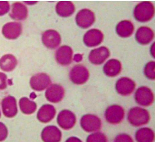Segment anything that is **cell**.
<instances>
[{
  "instance_id": "obj_1",
  "label": "cell",
  "mask_w": 155,
  "mask_h": 142,
  "mask_svg": "<svg viewBox=\"0 0 155 142\" xmlns=\"http://www.w3.org/2000/svg\"><path fill=\"white\" fill-rule=\"evenodd\" d=\"M133 14L137 21L140 22H147L154 17L155 8L150 2H142L136 6Z\"/></svg>"
},
{
  "instance_id": "obj_2",
  "label": "cell",
  "mask_w": 155,
  "mask_h": 142,
  "mask_svg": "<svg viewBox=\"0 0 155 142\" xmlns=\"http://www.w3.org/2000/svg\"><path fill=\"white\" fill-rule=\"evenodd\" d=\"M127 119L132 125L139 127L148 123L150 120V115L147 110L136 107L129 110L128 113Z\"/></svg>"
},
{
  "instance_id": "obj_3",
  "label": "cell",
  "mask_w": 155,
  "mask_h": 142,
  "mask_svg": "<svg viewBox=\"0 0 155 142\" xmlns=\"http://www.w3.org/2000/svg\"><path fill=\"white\" fill-rule=\"evenodd\" d=\"M89 70L84 66L78 64L70 72V79L73 83L81 85L85 83L89 77Z\"/></svg>"
},
{
  "instance_id": "obj_4",
  "label": "cell",
  "mask_w": 155,
  "mask_h": 142,
  "mask_svg": "<svg viewBox=\"0 0 155 142\" xmlns=\"http://www.w3.org/2000/svg\"><path fill=\"white\" fill-rule=\"evenodd\" d=\"M124 109L118 105H112L108 107L105 113V119L111 124H118L124 117Z\"/></svg>"
},
{
  "instance_id": "obj_5",
  "label": "cell",
  "mask_w": 155,
  "mask_h": 142,
  "mask_svg": "<svg viewBox=\"0 0 155 142\" xmlns=\"http://www.w3.org/2000/svg\"><path fill=\"white\" fill-rule=\"evenodd\" d=\"M81 126L87 132H94L101 129V121L100 118L92 114L83 116L81 120Z\"/></svg>"
},
{
  "instance_id": "obj_6",
  "label": "cell",
  "mask_w": 155,
  "mask_h": 142,
  "mask_svg": "<svg viewBox=\"0 0 155 142\" xmlns=\"http://www.w3.org/2000/svg\"><path fill=\"white\" fill-rule=\"evenodd\" d=\"M135 99L138 104L144 107L152 104L154 100V94L152 91L147 87H141L137 89Z\"/></svg>"
},
{
  "instance_id": "obj_7",
  "label": "cell",
  "mask_w": 155,
  "mask_h": 142,
  "mask_svg": "<svg viewBox=\"0 0 155 142\" xmlns=\"http://www.w3.org/2000/svg\"><path fill=\"white\" fill-rule=\"evenodd\" d=\"M96 20L94 13L87 8L82 9L77 13L76 22L77 25L82 29L90 27Z\"/></svg>"
},
{
  "instance_id": "obj_8",
  "label": "cell",
  "mask_w": 155,
  "mask_h": 142,
  "mask_svg": "<svg viewBox=\"0 0 155 142\" xmlns=\"http://www.w3.org/2000/svg\"><path fill=\"white\" fill-rule=\"evenodd\" d=\"M57 123L61 128L66 130L71 129L76 123V117L69 110H62L58 114Z\"/></svg>"
},
{
  "instance_id": "obj_9",
  "label": "cell",
  "mask_w": 155,
  "mask_h": 142,
  "mask_svg": "<svg viewBox=\"0 0 155 142\" xmlns=\"http://www.w3.org/2000/svg\"><path fill=\"white\" fill-rule=\"evenodd\" d=\"M51 82L49 75L45 73H40L35 74L31 78L30 85L34 90L41 91L47 88Z\"/></svg>"
},
{
  "instance_id": "obj_10",
  "label": "cell",
  "mask_w": 155,
  "mask_h": 142,
  "mask_svg": "<svg viewBox=\"0 0 155 142\" xmlns=\"http://www.w3.org/2000/svg\"><path fill=\"white\" fill-rule=\"evenodd\" d=\"M42 41L46 47L53 49L57 48L61 43V36L57 31L49 29L43 33Z\"/></svg>"
},
{
  "instance_id": "obj_11",
  "label": "cell",
  "mask_w": 155,
  "mask_h": 142,
  "mask_svg": "<svg viewBox=\"0 0 155 142\" xmlns=\"http://www.w3.org/2000/svg\"><path fill=\"white\" fill-rule=\"evenodd\" d=\"M134 81L127 77H122L116 82L115 88L118 93L122 96H128L135 88Z\"/></svg>"
},
{
  "instance_id": "obj_12",
  "label": "cell",
  "mask_w": 155,
  "mask_h": 142,
  "mask_svg": "<svg viewBox=\"0 0 155 142\" xmlns=\"http://www.w3.org/2000/svg\"><path fill=\"white\" fill-rule=\"evenodd\" d=\"M64 94L65 90L61 85L52 84L46 91L45 97L47 100L50 102L57 103L62 100Z\"/></svg>"
},
{
  "instance_id": "obj_13",
  "label": "cell",
  "mask_w": 155,
  "mask_h": 142,
  "mask_svg": "<svg viewBox=\"0 0 155 142\" xmlns=\"http://www.w3.org/2000/svg\"><path fill=\"white\" fill-rule=\"evenodd\" d=\"M104 39V34L97 29H91L87 31L84 36V44L88 47H94L100 45Z\"/></svg>"
},
{
  "instance_id": "obj_14",
  "label": "cell",
  "mask_w": 155,
  "mask_h": 142,
  "mask_svg": "<svg viewBox=\"0 0 155 142\" xmlns=\"http://www.w3.org/2000/svg\"><path fill=\"white\" fill-rule=\"evenodd\" d=\"M110 56V50L107 47L101 46L91 50L89 54L91 63L95 65H100L104 62Z\"/></svg>"
},
{
  "instance_id": "obj_15",
  "label": "cell",
  "mask_w": 155,
  "mask_h": 142,
  "mask_svg": "<svg viewBox=\"0 0 155 142\" xmlns=\"http://www.w3.org/2000/svg\"><path fill=\"white\" fill-rule=\"evenodd\" d=\"M73 50L70 46H63L57 49L56 52V60L61 66L69 65L72 61Z\"/></svg>"
},
{
  "instance_id": "obj_16",
  "label": "cell",
  "mask_w": 155,
  "mask_h": 142,
  "mask_svg": "<svg viewBox=\"0 0 155 142\" xmlns=\"http://www.w3.org/2000/svg\"><path fill=\"white\" fill-rule=\"evenodd\" d=\"M22 32V25L19 22H10L3 26L2 33L8 39L18 38Z\"/></svg>"
},
{
  "instance_id": "obj_17",
  "label": "cell",
  "mask_w": 155,
  "mask_h": 142,
  "mask_svg": "<svg viewBox=\"0 0 155 142\" xmlns=\"http://www.w3.org/2000/svg\"><path fill=\"white\" fill-rule=\"evenodd\" d=\"M2 107L3 114L8 118H13L18 113L17 101L13 96H7L3 99Z\"/></svg>"
},
{
  "instance_id": "obj_18",
  "label": "cell",
  "mask_w": 155,
  "mask_h": 142,
  "mask_svg": "<svg viewBox=\"0 0 155 142\" xmlns=\"http://www.w3.org/2000/svg\"><path fill=\"white\" fill-rule=\"evenodd\" d=\"M61 138V131L55 126H48L45 127L41 133L42 139L44 142H60Z\"/></svg>"
},
{
  "instance_id": "obj_19",
  "label": "cell",
  "mask_w": 155,
  "mask_h": 142,
  "mask_svg": "<svg viewBox=\"0 0 155 142\" xmlns=\"http://www.w3.org/2000/svg\"><path fill=\"white\" fill-rule=\"evenodd\" d=\"M56 109L54 106L50 104L44 105L38 112L37 117L38 120L43 123L51 121L55 117Z\"/></svg>"
},
{
  "instance_id": "obj_20",
  "label": "cell",
  "mask_w": 155,
  "mask_h": 142,
  "mask_svg": "<svg viewBox=\"0 0 155 142\" xmlns=\"http://www.w3.org/2000/svg\"><path fill=\"white\" fill-rule=\"evenodd\" d=\"M154 33L152 29L147 27H141L139 28L136 33L135 38L138 43L141 45H148L154 39Z\"/></svg>"
},
{
  "instance_id": "obj_21",
  "label": "cell",
  "mask_w": 155,
  "mask_h": 142,
  "mask_svg": "<svg viewBox=\"0 0 155 142\" xmlns=\"http://www.w3.org/2000/svg\"><path fill=\"white\" fill-rule=\"evenodd\" d=\"M10 17L14 20L22 21L26 19L28 15V10L26 6L19 2L14 3L12 7Z\"/></svg>"
},
{
  "instance_id": "obj_22",
  "label": "cell",
  "mask_w": 155,
  "mask_h": 142,
  "mask_svg": "<svg viewBox=\"0 0 155 142\" xmlns=\"http://www.w3.org/2000/svg\"><path fill=\"white\" fill-rule=\"evenodd\" d=\"M121 63L119 60L112 59L107 61L104 64L103 70L105 75L109 77H114L120 73L121 71Z\"/></svg>"
},
{
  "instance_id": "obj_23",
  "label": "cell",
  "mask_w": 155,
  "mask_h": 142,
  "mask_svg": "<svg viewBox=\"0 0 155 142\" xmlns=\"http://www.w3.org/2000/svg\"><path fill=\"white\" fill-rule=\"evenodd\" d=\"M56 11L60 17H70L75 12V7L71 2L60 1L56 6Z\"/></svg>"
},
{
  "instance_id": "obj_24",
  "label": "cell",
  "mask_w": 155,
  "mask_h": 142,
  "mask_svg": "<svg viewBox=\"0 0 155 142\" xmlns=\"http://www.w3.org/2000/svg\"><path fill=\"white\" fill-rule=\"evenodd\" d=\"M134 27L131 22L128 20L121 21L116 26V31L119 36L128 38L133 34Z\"/></svg>"
},
{
  "instance_id": "obj_25",
  "label": "cell",
  "mask_w": 155,
  "mask_h": 142,
  "mask_svg": "<svg viewBox=\"0 0 155 142\" xmlns=\"http://www.w3.org/2000/svg\"><path fill=\"white\" fill-rule=\"evenodd\" d=\"M17 65V59L12 54H6L0 59V68L3 71H13Z\"/></svg>"
},
{
  "instance_id": "obj_26",
  "label": "cell",
  "mask_w": 155,
  "mask_h": 142,
  "mask_svg": "<svg viewBox=\"0 0 155 142\" xmlns=\"http://www.w3.org/2000/svg\"><path fill=\"white\" fill-rule=\"evenodd\" d=\"M135 138L137 142H152L155 139V134L151 129L142 128L136 133Z\"/></svg>"
},
{
  "instance_id": "obj_27",
  "label": "cell",
  "mask_w": 155,
  "mask_h": 142,
  "mask_svg": "<svg viewBox=\"0 0 155 142\" xmlns=\"http://www.w3.org/2000/svg\"><path fill=\"white\" fill-rule=\"evenodd\" d=\"M19 105L21 111L25 114H31L35 113L37 108L36 103L26 97L21 98L19 100Z\"/></svg>"
},
{
  "instance_id": "obj_28",
  "label": "cell",
  "mask_w": 155,
  "mask_h": 142,
  "mask_svg": "<svg viewBox=\"0 0 155 142\" xmlns=\"http://www.w3.org/2000/svg\"><path fill=\"white\" fill-rule=\"evenodd\" d=\"M155 61H150L146 65L144 69V73L146 76L150 80L155 79Z\"/></svg>"
},
{
  "instance_id": "obj_29",
  "label": "cell",
  "mask_w": 155,
  "mask_h": 142,
  "mask_svg": "<svg viewBox=\"0 0 155 142\" xmlns=\"http://www.w3.org/2000/svg\"><path fill=\"white\" fill-rule=\"evenodd\" d=\"M87 141L89 142H107V139L106 136L101 133L97 132L91 134L87 138Z\"/></svg>"
},
{
  "instance_id": "obj_30",
  "label": "cell",
  "mask_w": 155,
  "mask_h": 142,
  "mask_svg": "<svg viewBox=\"0 0 155 142\" xmlns=\"http://www.w3.org/2000/svg\"><path fill=\"white\" fill-rule=\"evenodd\" d=\"M10 10V4L8 2L0 1V16L4 15Z\"/></svg>"
},
{
  "instance_id": "obj_31",
  "label": "cell",
  "mask_w": 155,
  "mask_h": 142,
  "mask_svg": "<svg viewBox=\"0 0 155 142\" xmlns=\"http://www.w3.org/2000/svg\"><path fill=\"white\" fill-rule=\"evenodd\" d=\"M8 135V131L7 127L3 123L0 122V141L6 139Z\"/></svg>"
},
{
  "instance_id": "obj_32",
  "label": "cell",
  "mask_w": 155,
  "mask_h": 142,
  "mask_svg": "<svg viewBox=\"0 0 155 142\" xmlns=\"http://www.w3.org/2000/svg\"><path fill=\"white\" fill-rule=\"evenodd\" d=\"M115 142H133L132 138L127 134H120L115 138Z\"/></svg>"
},
{
  "instance_id": "obj_33",
  "label": "cell",
  "mask_w": 155,
  "mask_h": 142,
  "mask_svg": "<svg viewBox=\"0 0 155 142\" xmlns=\"http://www.w3.org/2000/svg\"><path fill=\"white\" fill-rule=\"evenodd\" d=\"M7 76L4 73H0V90L7 88Z\"/></svg>"
},
{
  "instance_id": "obj_34",
  "label": "cell",
  "mask_w": 155,
  "mask_h": 142,
  "mask_svg": "<svg viewBox=\"0 0 155 142\" xmlns=\"http://www.w3.org/2000/svg\"><path fill=\"white\" fill-rule=\"evenodd\" d=\"M82 59V56L81 54H76L74 56V60L76 62H80Z\"/></svg>"
},
{
  "instance_id": "obj_35",
  "label": "cell",
  "mask_w": 155,
  "mask_h": 142,
  "mask_svg": "<svg viewBox=\"0 0 155 142\" xmlns=\"http://www.w3.org/2000/svg\"><path fill=\"white\" fill-rule=\"evenodd\" d=\"M67 142H81L80 140L78 139V138H75V137H71L68 139L67 140Z\"/></svg>"
},
{
  "instance_id": "obj_36",
  "label": "cell",
  "mask_w": 155,
  "mask_h": 142,
  "mask_svg": "<svg viewBox=\"0 0 155 142\" xmlns=\"http://www.w3.org/2000/svg\"><path fill=\"white\" fill-rule=\"evenodd\" d=\"M154 43H153V44L151 49V53L153 57H155V49H155V46H154L155 44Z\"/></svg>"
},
{
  "instance_id": "obj_37",
  "label": "cell",
  "mask_w": 155,
  "mask_h": 142,
  "mask_svg": "<svg viewBox=\"0 0 155 142\" xmlns=\"http://www.w3.org/2000/svg\"><path fill=\"white\" fill-rule=\"evenodd\" d=\"M0 117H1V112H0Z\"/></svg>"
}]
</instances>
